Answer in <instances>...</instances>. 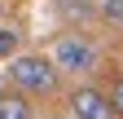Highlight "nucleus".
<instances>
[{
    "label": "nucleus",
    "mask_w": 123,
    "mask_h": 119,
    "mask_svg": "<svg viewBox=\"0 0 123 119\" xmlns=\"http://www.w3.org/2000/svg\"><path fill=\"white\" fill-rule=\"evenodd\" d=\"M35 106L26 101L22 88H9V93H0V119H31Z\"/></svg>",
    "instance_id": "obj_4"
},
{
    "label": "nucleus",
    "mask_w": 123,
    "mask_h": 119,
    "mask_svg": "<svg viewBox=\"0 0 123 119\" xmlns=\"http://www.w3.org/2000/svg\"><path fill=\"white\" fill-rule=\"evenodd\" d=\"M66 110L75 119H114V101H110V93H101L97 84H79L66 97Z\"/></svg>",
    "instance_id": "obj_3"
},
{
    "label": "nucleus",
    "mask_w": 123,
    "mask_h": 119,
    "mask_svg": "<svg viewBox=\"0 0 123 119\" xmlns=\"http://www.w3.org/2000/svg\"><path fill=\"white\" fill-rule=\"evenodd\" d=\"M0 13H5V0H0Z\"/></svg>",
    "instance_id": "obj_8"
},
{
    "label": "nucleus",
    "mask_w": 123,
    "mask_h": 119,
    "mask_svg": "<svg viewBox=\"0 0 123 119\" xmlns=\"http://www.w3.org/2000/svg\"><path fill=\"white\" fill-rule=\"evenodd\" d=\"M110 101H114V115H123V79H114V88H110Z\"/></svg>",
    "instance_id": "obj_7"
},
{
    "label": "nucleus",
    "mask_w": 123,
    "mask_h": 119,
    "mask_svg": "<svg viewBox=\"0 0 123 119\" xmlns=\"http://www.w3.org/2000/svg\"><path fill=\"white\" fill-rule=\"evenodd\" d=\"M53 62L66 71V75H92V71L101 66V49L92 40H84V35H62L53 44Z\"/></svg>",
    "instance_id": "obj_2"
},
{
    "label": "nucleus",
    "mask_w": 123,
    "mask_h": 119,
    "mask_svg": "<svg viewBox=\"0 0 123 119\" xmlns=\"http://www.w3.org/2000/svg\"><path fill=\"white\" fill-rule=\"evenodd\" d=\"M101 18L114 26V31H123V0H105L101 5Z\"/></svg>",
    "instance_id": "obj_5"
},
{
    "label": "nucleus",
    "mask_w": 123,
    "mask_h": 119,
    "mask_svg": "<svg viewBox=\"0 0 123 119\" xmlns=\"http://www.w3.org/2000/svg\"><path fill=\"white\" fill-rule=\"evenodd\" d=\"M13 53H18V31L13 26H0V62L13 57Z\"/></svg>",
    "instance_id": "obj_6"
},
{
    "label": "nucleus",
    "mask_w": 123,
    "mask_h": 119,
    "mask_svg": "<svg viewBox=\"0 0 123 119\" xmlns=\"http://www.w3.org/2000/svg\"><path fill=\"white\" fill-rule=\"evenodd\" d=\"M57 75H62V66L53 62V57H35V53H26V57L13 53L9 57V84L22 88L26 97H49V93H57Z\"/></svg>",
    "instance_id": "obj_1"
}]
</instances>
